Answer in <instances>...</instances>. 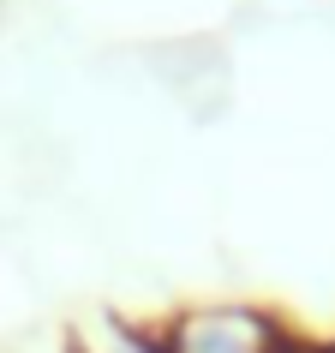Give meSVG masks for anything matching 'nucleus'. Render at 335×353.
Returning <instances> with one entry per match:
<instances>
[{
    "mask_svg": "<svg viewBox=\"0 0 335 353\" xmlns=\"http://www.w3.org/2000/svg\"><path fill=\"white\" fill-rule=\"evenodd\" d=\"M180 353H270V330L258 317H240V312L192 317L180 330Z\"/></svg>",
    "mask_w": 335,
    "mask_h": 353,
    "instance_id": "1",
    "label": "nucleus"
},
{
    "mask_svg": "<svg viewBox=\"0 0 335 353\" xmlns=\"http://www.w3.org/2000/svg\"><path fill=\"white\" fill-rule=\"evenodd\" d=\"M102 353H156L150 341H138V335H108V347Z\"/></svg>",
    "mask_w": 335,
    "mask_h": 353,
    "instance_id": "2",
    "label": "nucleus"
}]
</instances>
